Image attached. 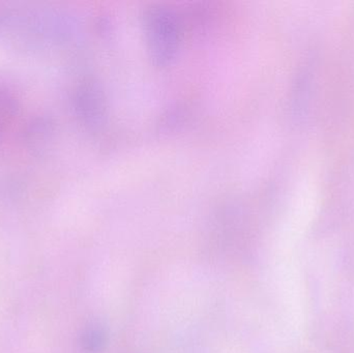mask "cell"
Returning <instances> with one entry per match:
<instances>
[{
    "label": "cell",
    "instance_id": "obj_1",
    "mask_svg": "<svg viewBox=\"0 0 354 353\" xmlns=\"http://www.w3.org/2000/svg\"><path fill=\"white\" fill-rule=\"evenodd\" d=\"M106 335L99 327H93L83 334L82 347L86 353H97L105 345Z\"/></svg>",
    "mask_w": 354,
    "mask_h": 353
}]
</instances>
